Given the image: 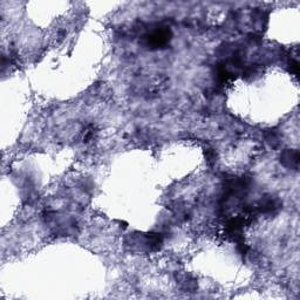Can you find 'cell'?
Returning a JSON list of instances; mask_svg holds the SVG:
<instances>
[{
	"label": "cell",
	"mask_w": 300,
	"mask_h": 300,
	"mask_svg": "<svg viewBox=\"0 0 300 300\" xmlns=\"http://www.w3.org/2000/svg\"><path fill=\"white\" fill-rule=\"evenodd\" d=\"M170 37L171 32L169 28H158V30L154 31L150 35H148L147 41L148 45L151 47H162L167 45L169 40H170Z\"/></svg>",
	"instance_id": "obj_1"
},
{
	"label": "cell",
	"mask_w": 300,
	"mask_h": 300,
	"mask_svg": "<svg viewBox=\"0 0 300 300\" xmlns=\"http://www.w3.org/2000/svg\"><path fill=\"white\" fill-rule=\"evenodd\" d=\"M281 162L285 167L291 169H298L299 153L298 150H286L281 155Z\"/></svg>",
	"instance_id": "obj_2"
}]
</instances>
